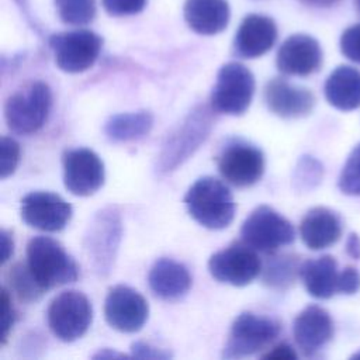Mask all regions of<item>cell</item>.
I'll list each match as a JSON object with an SVG mask.
<instances>
[{
	"mask_svg": "<svg viewBox=\"0 0 360 360\" xmlns=\"http://www.w3.org/2000/svg\"><path fill=\"white\" fill-rule=\"evenodd\" d=\"M304 4L308 6H314V7H330L336 3H339L340 0H300Z\"/></svg>",
	"mask_w": 360,
	"mask_h": 360,
	"instance_id": "obj_40",
	"label": "cell"
},
{
	"mask_svg": "<svg viewBox=\"0 0 360 360\" xmlns=\"http://www.w3.org/2000/svg\"><path fill=\"white\" fill-rule=\"evenodd\" d=\"M280 329V323L271 318L242 312L231 326L222 356L238 359L263 350L278 336Z\"/></svg>",
	"mask_w": 360,
	"mask_h": 360,
	"instance_id": "obj_9",
	"label": "cell"
},
{
	"mask_svg": "<svg viewBox=\"0 0 360 360\" xmlns=\"http://www.w3.org/2000/svg\"><path fill=\"white\" fill-rule=\"evenodd\" d=\"M322 165L312 156H301L292 174V183L297 190L307 191L314 188L322 179Z\"/></svg>",
	"mask_w": 360,
	"mask_h": 360,
	"instance_id": "obj_30",
	"label": "cell"
},
{
	"mask_svg": "<svg viewBox=\"0 0 360 360\" xmlns=\"http://www.w3.org/2000/svg\"><path fill=\"white\" fill-rule=\"evenodd\" d=\"M277 39L274 20L263 14L246 15L233 39V51L238 56L253 59L269 52Z\"/></svg>",
	"mask_w": 360,
	"mask_h": 360,
	"instance_id": "obj_18",
	"label": "cell"
},
{
	"mask_svg": "<svg viewBox=\"0 0 360 360\" xmlns=\"http://www.w3.org/2000/svg\"><path fill=\"white\" fill-rule=\"evenodd\" d=\"M221 176L236 187L257 183L264 173V155L255 145L233 142L222 149L217 160Z\"/></svg>",
	"mask_w": 360,
	"mask_h": 360,
	"instance_id": "obj_13",
	"label": "cell"
},
{
	"mask_svg": "<svg viewBox=\"0 0 360 360\" xmlns=\"http://www.w3.org/2000/svg\"><path fill=\"white\" fill-rule=\"evenodd\" d=\"M131 350H132V356L138 357V359H167V357H170V354L167 352H163V350L153 347L143 342L132 343Z\"/></svg>",
	"mask_w": 360,
	"mask_h": 360,
	"instance_id": "obj_36",
	"label": "cell"
},
{
	"mask_svg": "<svg viewBox=\"0 0 360 360\" xmlns=\"http://www.w3.org/2000/svg\"><path fill=\"white\" fill-rule=\"evenodd\" d=\"M255 94V76L239 62H229L221 66L211 91L212 110L228 114H243Z\"/></svg>",
	"mask_w": 360,
	"mask_h": 360,
	"instance_id": "obj_6",
	"label": "cell"
},
{
	"mask_svg": "<svg viewBox=\"0 0 360 360\" xmlns=\"http://www.w3.org/2000/svg\"><path fill=\"white\" fill-rule=\"evenodd\" d=\"M214 125L212 110L198 105L167 135L156 160V170L170 173L190 159L205 142Z\"/></svg>",
	"mask_w": 360,
	"mask_h": 360,
	"instance_id": "obj_1",
	"label": "cell"
},
{
	"mask_svg": "<svg viewBox=\"0 0 360 360\" xmlns=\"http://www.w3.org/2000/svg\"><path fill=\"white\" fill-rule=\"evenodd\" d=\"M292 335L298 347L305 354H312L333 338V321L322 307L308 305L295 316Z\"/></svg>",
	"mask_w": 360,
	"mask_h": 360,
	"instance_id": "obj_19",
	"label": "cell"
},
{
	"mask_svg": "<svg viewBox=\"0 0 360 360\" xmlns=\"http://www.w3.org/2000/svg\"><path fill=\"white\" fill-rule=\"evenodd\" d=\"M27 266L45 290L73 283L79 277V267L65 248L49 236H35L27 245Z\"/></svg>",
	"mask_w": 360,
	"mask_h": 360,
	"instance_id": "obj_3",
	"label": "cell"
},
{
	"mask_svg": "<svg viewBox=\"0 0 360 360\" xmlns=\"http://www.w3.org/2000/svg\"><path fill=\"white\" fill-rule=\"evenodd\" d=\"M184 204L188 214L208 229H224L235 217V201L221 180L205 176L198 179L186 193Z\"/></svg>",
	"mask_w": 360,
	"mask_h": 360,
	"instance_id": "obj_2",
	"label": "cell"
},
{
	"mask_svg": "<svg viewBox=\"0 0 360 360\" xmlns=\"http://www.w3.org/2000/svg\"><path fill=\"white\" fill-rule=\"evenodd\" d=\"M262 357L263 359H297V353L290 345L280 343L271 347V350H269L267 353L262 354Z\"/></svg>",
	"mask_w": 360,
	"mask_h": 360,
	"instance_id": "obj_37",
	"label": "cell"
},
{
	"mask_svg": "<svg viewBox=\"0 0 360 360\" xmlns=\"http://www.w3.org/2000/svg\"><path fill=\"white\" fill-rule=\"evenodd\" d=\"M13 250H14L13 238L6 229H3L1 231V263H6L11 257Z\"/></svg>",
	"mask_w": 360,
	"mask_h": 360,
	"instance_id": "obj_38",
	"label": "cell"
},
{
	"mask_svg": "<svg viewBox=\"0 0 360 360\" xmlns=\"http://www.w3.org/2000/svg\"><path fill=\"white\" fill-rule=\"evenodd\" d=\"M277 69L288 76H308L322 65V48L308 34L290 35L278 48Z\"/></svg>",
	"mask_w": 360,
	"mask_h": 360,
	"instance_id": "obj_16",
	"label": "cell"
},
{
	"mask_svg": "<svg viewBox=\"0 0 360 360\" xmlns=\"http://www.w3.org/2000/svg\"><path fill=\"white\" fill-rule=\"evenodd\" d=\"M153 127V115L146 110L121 112L110 117L104 125L107 138L112 142H128L143 138Z\"/></svg>",
	"mask_w": 360,
	"mask_h": 360,
	"instance_id": "obj_25",
	"label": "cell"
},
{
	"mask_svg": "<svg viewBox=\"0 0 360 360\" xmlns=\"http://www.w3.org/2000/svg\"><path fill=\"white\" fill-rule=\"evenodd\" d=\"M20 212L27 225L44 232H58L69 224L73 210L59 194L32 191L21 200Z\"/></svg>",
	"mask_w": 360,
	"mask_h": 360,
	"instance_id": "obj_15",
	"label": "cell"
},
{
	"mask_svg": "<svg viewBox=\"0 0 360 360\" xmlns=\"http://www.w3.org/2000/svg\"><path fill=\"white\" fill-rule=\"evenodd\" d=\"M148 283L155 295L166 301H174L188 292L191 276L184 264L162 257L150 267Z\"/></svg>",
	"mask_w": 360,
	"mask_h": 360,
	"instance_id": "obj_21",
	"label": "cell"
},
{
	"mask_svg": "<svg viewBox=\"0 0 360 360\" xmlns=\"http://www.w3.org/2000/svg\"><path fill=\"white\" fill-rule=\"evenodd\" d=\"M338 186L343 194L360 197V143H357L347 156Z\"/></svg>",
	"mask_w": 360,
	"mask_h": 360,
	"instance_id": "obj_29",
	"label": "cell"
},
{
	"mask_svg": "<svg viewBox=\"0 0 360 360\" xmlns=\"http://www.w3.org/2000/svg\"><path fill=\"white\" fill-rule=\"evenodd\" d=\"M62 165L65 187L75 195H91L104 184V163L91 149L76 148L66 150Z\"/></svg>",
	"mask_w": 360,
	"mask_h": 360,
	"instance_id": "obj_12",
	"label": "cell"
},
{
	"mask_svg": "<svg viewBox=\"0 0 360 360\" xmlns=\"http://www.w3.org/2000/svg\"><path fill=\"white\" fill-rule=\"evenodd\" d=\"M342 271L338 270V262L330 255L308 259L301 263L300 278L309 295L326 300L339 292Z\"/></svg>",
	"mask_w": 360,
	"mask_h": 360,
	"instance_id": "obj_22",
	"label": "cell"
},
{
	"mask_svg": "<svg viewBox=\"0 0 360 360\" xmlns=\"http://www.w3.org/2000/svg\"><path fill=\"white\" fill-rule=\"evenodd\" d=\"M104 10L114 17L135 15L146 7V0H101Z\"/></svg>",
	"mask_w": 360,
	"mask_h": 360,
	"instance_id": "obj_33",
	"label": "cell"
},
{
	"mask_svg": "<svg viewBox=\"0 0 360 360\" xmlns=\"http://www.w3.org/2000/svg\"><path fill=\"white\" fill-rule=\"evenodd\" d=\"M340 52L352 62L360 63V22L347 27L340 35Z\"/></svg>",
	"mask_w": 360,
	"mask_h": 360,
	"instance_id": "obj_32",
	"label": "cell"
},
{
	"mask_svg": "<svg viewBox=\"0 0 360 360\" xmlns=\"http://www.w3.org/2000/svg\"><path fill=\"white\" fill-rule=\"evenodd\" d=\"M46 319L51 332L59 340L73 342L82 338L91 325V302L80 291H63L49 302Z\"/></svg>",
	"mask_w": 360,
	"mask_h": 360,
	"instance_id": "obj_7",
	"label": "cell"
},
{
	"mask_svg": "<svg viewBox=\"0 0 360 360\" xmlns=\"http://www.w3.org/2000/svg\"><path fill=\"white\" fill-rule=\"evenodd\" d=\"M149 305L146 300L128 285H114L104 301V316L115 330L134 333L142 329L148 321Z\"/></svg>",
	"mask_w": 360,
	"mask_h": 360,
	"instance_id": "obj_14",
	"label": "cell"
},
{
	"mask_svg": "<svg viewBox=\"0 0 360 360\" xmlns=\"http://www.w3.org/2000/svg\"><path fill=\"white\" fill-rule=\"evenodd\" d=\"M49 45L60 70L80 73L91 68L97 60L103 38L90 30H73L53 34L49 38Z\"/></svg>",
	"mask_w": 360,
	"mask_h": 360,
	"instance_id": "obj_10",
	"label": "cell"
},
{
	"mask_svg": "<svg viewBox=\"0 0 360 360\" xmlns=\"http://www.w3.org/2000/svg\"><path fill=\"white\" fill-rule=\"evenodd\" d=\"M0 177L7 179L11 176L20 162V145L8 136H1L0 141Z\"/></svg>",
	"mask_w": 360,
	"mask_h": 360,
	"instance_id": "obj_31",
	"label": "cell"
},
{
	"mask_svg": "<svg viewBox=\"0 0 360 360\" xmlns=\"http://www.w3.org/2000/svg\"><path fill=\"white\" fill-rule=\"evenodd\" d=\"M256 252L243 240L235 242L210 257V274L219 283L235 287L248 285L262 273V262Z\"/></svg>",
	"mask_w": 360,
	"mask_h": 360,
	"instance_id": "obj_11",
	"label": "cell"
},
{
	"mask_svg": "<svg viewBox=\"0 0 360 360\" xmlns=\"http://www.w3.org/2000/svg\"><path fill=\"white\" fill-rule=\"evenodd\" d=\"M354 1V7H356V11L360 14V0H353Z\"/></svg>",
	"mask_w": 360,
	"mask_h": 360,
	"instance_id": "obj_41",
	"label": "cell"
},
{
	"mask_svg": "<svg viewBox=\"0 0 360 360\" xmlns=\"http://www.w3.org/2000/svg\"><path fill=\"white\" fill-rule=\"evenodd\" d=\"M346 253L353 259H360V238L356 233H350L347 238Z\"/></svg>",
	"mask_w": 360,
	"mask_h": 360,
	"instance_id": "obj_39",
	"label": "cell"
},
{
	"mask_svg": "<svg viewBox=\"0 0 360 360\" xmlns=\"http://www.w3.org/2000/svg\"><path fill=\"white\" fill-rule=\"evenodd\" d=\"M8 281L11 291L25 302L37 301L45 292L31 274L27 263L14 264L8 271Z\"/></svg>",
	"mask_w": 360,
	"mask_h": 360,
	"instance_id": "obj_27",
	"label": "cell"
},
{
	"mask_svg": "<svg viewBox=\"0 0 360 360\" xmlns=\"http://www.w3.org/2000/svg\"><path fill=\"white\" fill-rule=\"evenodd\" d=\"M242 240L255 250L274 253L281 246L294 242L295 231L291 222L269 205L255 208L240 228Z\"/></svg>",
	"mask_w": 360,
	"mask_h": 360,
	"instance_id": "obj_8",
	"label": "cell"
},
{
	"mask_svg": "<svg viewBox=\"0 0 360 360\" xmlns=\"http://www.w3.org/2000/svg\"><path fill=\"white\" fill-rule=\"evenodd\" d=\"M52 107V91L44 82H34L10 96L4 104L8 128L21 135L37 132L45 124Z\"/></svg>",
	"mask_w": 360,
	"mask_h": 360,
	"instance_id": "obj_5",
	"label": "cell"
},
{
	"mask_svg": "<svg viewBox=\"0 0 360 360\" xmlns=\"http://www.w3.org/2000/svg\"><path fill=\"white\" fill-rule=\"evenodd\" d=\"M342 229L343 224L338 212L326 207H315L301 219L300 236L307 248L321 250L336 243Z\"/></svg>",
	"mask_w": 360,
	"mask_h": 360,
	"instance_id": "obj_20",
	"label": "cell"
},
{
	"mask_svg": "<svg viewBox=\"0 0 360 360\" xmlns=\"http://www.w3.org/2000/svg\"><path fill=\"white\" fill-rule=\"evenodd\" d=\"M264 100L269 110L281 118L305 117L315 105L312 91L281 77H274L267 82L264 87Z\"/></svg>",
	"mask_w": 360,
	"mask_h": 360,
	"instance_id": "obj_17",
	"label": "cell"
},
{
	"mask_svg": "<svg viewBox=\"0 0 360 360\" xmlns=\"http://www.w3.org/2000/svg\"><path fill=\"white\" fill-rule=\"evenodd\" d=\"M360 288V274L357 271V269L354 267H345L342 270V277H340V288H339V294H356Z\"/></svg>",
	"mask_w": 360,
	"mask_h": 360,
	"instance_id": "obj_35",
	"label": "cell"
},
{
	"mask_svg": "<svg viewBox=\"0 0 360 360\" xmlns=\"http://www.w3.org/2000/svg\"><path fill=\"white\" fill-rule=\"evenodd\" d=\"M325 97L330 105L340 111H352L360 107V70L340 65L325 82Z\"/></svg>",
	"mask_w": 360,
	"mask_h": 360,
	"instance_id": "obj_24",
	"label": "cell"
},
{
	"mask_svg": "<svg viewBox=\"0 0 360 360\" xmlns=\"http://www.w3.org/2000/svg\"><path fill=\"white\" fill-rule=\"evenodd\" d=\"M183 15L194 32L215 35L226 28L231 10L228 0H186Z\"/></svg>",
	"mask_w": 360,
	"mask_h": 360,
	"instance_id": "obj_23",
	"label": "cell"
},
{
	"mask_svg": "<svg viewBox=\"0 0 360 360\" xmlns=\"http://www.w3.org/2000/svg\"><path fill=\"white\" fill-rule=\"evenodd\" d=\"M121 236L122 221L117 207L100 210L90 221L84 235V249L98 276H107L112 270Z\"/></svg>",
	"mask_w": 360,
	"mask_h": 360,
	"instance_id": "obj_4",
	"label": "cell"
},
{
	"mask_svg": "<svg viewBox=\"0 0 360 360\" xmlns=\"http://www.w3.org/2000/svg\"><path fill=\"white\" fill-rule=\"evenodd\" d=\"M1 319H0V345H4L7 340V336L14 325L15 321V312L11 305V298L8 295V291L6 288L1 290Z\"/></svg>",
	"mask_w": 360,
	"mask_h": 360,
	"instance_id": "obj_34",
	"label": "cell"
},
{
	"mask_svg": "<svg viewBox=\"0 0 360 360\" xmlns=\"http://www.w3.org/2000/svg\"><path fill=\"white\" fill-rule=\"evenodd\" d=\"M59 18L69 25H86L96 17V0H53Z\"/></svg>",
	"mask_w": 360,
	"mask_h": 360,
	"instance_id": "obj_28",
	"label": "cell"
},
{
	"mask_svg": "<svg viewBox=\"0 0 360 360\" xmlns=\"http://www.w3.org/2000/svg\"><path fill=\"white\" fill-rule=\"evenodd\" d=\"M301 262L297 255L283 253L269 257L262 266V281L266 287L277 291L290 288L300 277Z\"/></svg>",
	"mask_w": 360,
	"mask_h": 360,
	"instance_id": "obj_26",
	"label": "cell"
}]
</instances>
